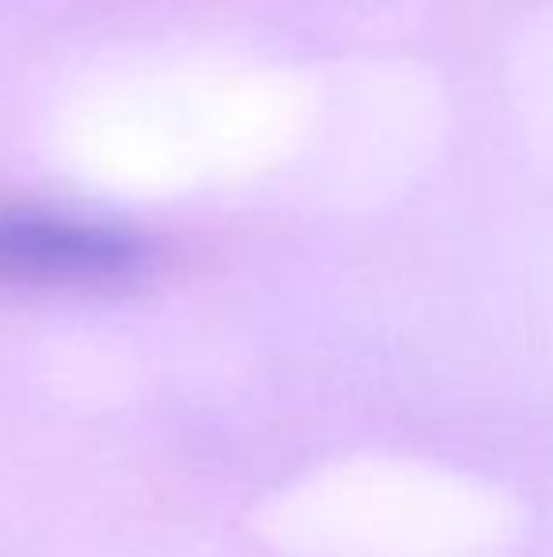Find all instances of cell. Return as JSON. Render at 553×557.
<instances>
[{
	"label": "cell",
	"instance_id": "1",
	"mask_svg": "<svg viewBox=\"0 0 553 557\" xmlns=\"http://www.w3.org/2000/svg\"><path fill=\"white\" fill-rule=\"evenodd\" d=\"M148 258L134 232L0 201V288H122L148 270Z\"/></svg>",
	"mask_w": 553,
	"mask_h": 557
}]
</instances>
